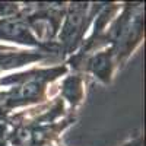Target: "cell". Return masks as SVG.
<instances>
[{
  "mask_svg": "<svg viewBox=\"0 0 146 146\" xmlns=\"http://www.w3.org/2000/svg\"><path fill=\"white\" fill-rule=\"evenodd\" d=\"M113 56H114L113 50H105L91 57L88 62V70L104 83H110L113 76V67H114Z\"/></svg>",
  "mask_w": 146,
  "mask_h": 146,
  "instance_id": "obj_1",
  "label": "cell"
},
{
  "mask_svg": "<svg viewBox=\"0 0 146 146\" xmlns=\"http://www.w3.org/2000/svg\"><path fill=\"white\" fill-rule=\"evenodd\" d=\"M143 143H142V136H136L135 139H131V142L129 143V145H126V146H142Z\"/></svg>",
  "mask_w": 146,
  "mask_h": 146,
  "instance_id": "obj_2",
  "label": "cell"
}]
</instances>
